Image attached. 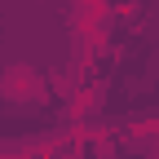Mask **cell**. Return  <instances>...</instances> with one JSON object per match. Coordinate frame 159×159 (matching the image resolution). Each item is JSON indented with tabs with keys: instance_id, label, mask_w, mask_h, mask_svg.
Wrapping results in <instances>:
<instances>
[{
	"instance_id": "6da1fadb",
	"label": "cell",
	"mask_w": 159,
	"mask_h": 159,
	"mask_svg": "<svg viewBox=\"0 0 159 159\" xmlns=\"http://www.w3.org/2000/svg\"><path fill=\"white\" fill-rule=\"evenodd\" d=\"M40 89H44V75H40L35 66H27V62H13V66H5V75H0V93L9 97V102H35Z\"/></svg>"
}]
</instances>
